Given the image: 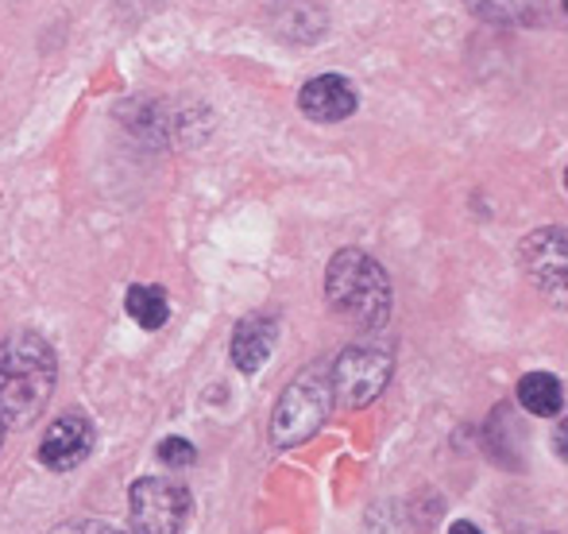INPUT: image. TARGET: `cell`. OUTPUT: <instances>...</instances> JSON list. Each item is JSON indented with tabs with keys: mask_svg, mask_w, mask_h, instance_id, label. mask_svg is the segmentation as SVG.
<instances>
[{
	"mask_svg": "<svg viewBox=\"0 0 568 534\" xmlns=\"http://www.w3.org/2000/svg\"><path fill=\"white\" fill-rule=\"evenodd\" d=\"M390 380V353L383 345H348L333 364L329 392L337 395L344 411H359L372 400H379V392Z\"/></svg>",
	"mask_w": 568,
	"mask_h": 534,
	"instance_id": "4",
	"label": "cell"
},
{
	"mask_svg": "<svg viewBox=\"0 0 568 534\" xmlns=\"http://www.w3.org/2000/svg\"><path fill=\"white\" fill-rule=\"evenodd\" d=\"M275 23L286 39H298V43H314L317 36L325 31V12L310 0H283L275 8Z\"/></svg>",
	"mask_w": 568,
	"mask_h": 534,
	"instance_id": "11",
	"label": "cell"
},
{
	"mask_svg": "<svg viewBox=\"0 0 568 534\" xmlns=\"http://www.w3.org/2000/svg\"><path fill=\"white\" fill-rule=\"evenodd\" d=\"M93 450V426L82 414H62L59 422H51L43 445H39V461L54 473H70L78 468Z\"/></svg>",
	"mask_w": 568,
	"mask_h": 534,
	"instance_id": "6",
	"label": "cell"
},
{
	"mask_svg": "<svg viewBox=\"0 0 568 534\" xmlns=\"http://www.w3.org/2000/svg\"><path fill=\"white\" fill-rule=\"evenodd\" d=\"M333 406V392L329 380L317 376V372H306L298 376L291 387L283 392V400L275 406V422H271V437L275 445L291 450V445H302L325 426V414Z\"/></svg>",
	"mask_w": 568,
	"mask_h": 534,
	"instance_id": "3",
	"label": "cell"
},
{
	"mask_svg": "<svg viewBox=\"0 0 568 534\" xmlns=\"http://www.w3.org/2000/svg\"><path fill=\"white\" fill-rule=\"evenodd\" d=\"M468 4L471 16H479V20L487 23H503V28H510V23H538L546 20V4L549 0H464Z\"/></svg>",
	"mask_w": 568,
	"mask_h": 534,
	"instance_id": "10",
	"label": "cell"
},
{
	"mask_svg": "<svg viewBox=\"0 0 568 534\" xmlns=\"http://www.w3.org/2000/svg\"><path fill=\"white\" fill-rule=\"evenodd\" d=\"M449 534H484V531H479V527H471V523H453Z\"/></svg>",
	"mask_w": 568,
	"mask_h": 534,
	"instance_id": "15",
	"label": "cell"
},
{
	"mask_svg": "<svg viewBox=\"0 0 568 534\" xmlns=\"http://www.w3.org/2000/svg\"><path fill=\"white\" fill-rule=\"evenodd\" d=\"M325 299L341 318L375 330L390 318V279L367 252L341 249L325 268Z\"/></svg>",
	"mask_w": 568,
	"mask_h": 534,
	"instance_id": "2",
	"label": "cell"
},
{
	"mask_svg": "<svg viewBox=\"0 0 568 534\" xmlns=\"http://www.w3.org/2000/svg\"><path fill=\"white\" fill-rule=\"evenodd\" d=\"M128 318H135V322L143 325V330H159V325L171 318V302H166V291L155 283H135L128 286Z\"/></svg>",
	"mask_w": 568,
	"mask_h": 534,
	"instance_id": "13",
	"label": "cell"
},
{
	"mask_svg": "<svg viewBox=\"0 0 568 534\" xmlns=\"http://www.w3.org/2000/svg\"><path fill=\"white\" fill-rule=\"evenodd\" d=\"M275 337H278V325L275 318H244V322L232 330V364L240 372H260L263 364L271 361V349H275Z\"/></svg>",
	"mask_w": 568,
	"mask_h": 534,
	"instance_id": "9",
	"label": "cell"
},
{
	"mask_svg": "<svg viewBox=\"0 0 568 534\" xmlns=\"http://www.w3.org/2000/svg\"><path fill=\"white\" fill-rule=\"evenodd\" d=\"M359 105V93L348 78L341 74H322V78H310L298 93V109L317 124H337L348 121Z\"/></svg>",
	"mask_w": 568,
	"mask_h": 534,
	"instance_id": "7",
	"label": "cell"
},
{
	"mask_svg": "<svg viewBox=\"0 0 568 534\" xmlns=\"http://www.w3.org/2000/svg\"><path fill=\"white\" fill-rule=\"evenodd\" d=\"M523 268L530 271L534 283L549 286V291H561L568 279V244L565 229H541L523 241Z\"/></svg>",
	"mask_w": 568,
	"mask_h": 534,
	"instance_id": "8",
	"label": "cell"
},
{
	"mask_svg": "<svg viewBox=\"0 0 568 534\" xmlns=\"http://www.w3.org/2000/svg\"><path fill=\"white\" fill-rule=\"evenodd\" d=\"M132 512V534H182L190 520V492L179 481L148 476L135 481L128 492Z\"/></svg>",
	"mask_w": 568,
	"mask_h": 534,
	"instance_id": "5",
	"label": "cell"
},
{
	"mask_svg": "<svg viewBox=\"0 0 568 534\" xmlns=\"http://www.w3.org/2000/svg\"><path fill=\"white\" fill-rule=\"evenodd\" d=\"M518 403L530 414H541V419L561 414V403H565L561 380L549 376V372H530V376H523V384H518Z\"/></svg>",
	"mask_w": 568,
	"mask_h": 534,
	"instance_id": "12",
	"label": "cell"
},
{
	"mask_svg": "<svg viewBox=\"0 0 568 534\" xmlns=\"http://www.w3.org/2000/svg\"><path fill=\"white\" fill-rule=\"evenodd\" d=\"M159 457L166 461V465H194L197 453L190 442H182V437H166L163 445H159Z\"/></svg>",
	"mask_w": 568,
	"mask_h": 534,
	"instance_id": "14",
	"label": "cell"
},
{
	"mask_svg": "<svg viewBox=\"0 0 568 534\" xmlns=\"http://www.w3.org/2000/svg\"><path fill=\"white\" fill-rule=\"evenodd\" d=\"M59 380V361L47 337L16 330L0 341V426L23 430L47 411Z\"/></svg>",
	"mask_w": 568,
	"mask_h": 534,
	"instance_id": "1",
	"label": "cell"
}]
</instances>
